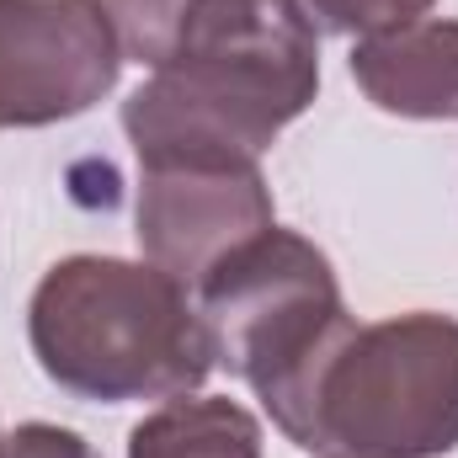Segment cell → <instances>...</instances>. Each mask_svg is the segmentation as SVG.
Returning <instances> with one entry per match:
<instances>
[{
	"instance_id": "cell-1",
	"label": "cell",
	"mask_w": 458,
	"mask_h": 458,
	"mask_svg": "<svg viewBox=\"0 0 458 458\" xmlns=\"http://www.w3.org/2000/svg\"><path fill=\"white\" fill-rule=\"evenodd\" d=\"M320 38L299 0H187L155 81L123 102L144 160H261L315 107Z\"/></svg>"
},
{
	"instance_id": "cell-2",
	"label": "cell",
	"mask_w": 458,
	"mask_h": 458,
	"mask_svg": "<svg viewBox=\"0 0 458 458\" xmlns=\"http://www.w3.org/2000/svg\"><path fill=\"white\" fill-rule=\"evenodd\" d=\"M27 342L75 400H182L219 368L198 299L149 261L64 256L27 304Z\"/></svg>"
},
{
	"instance_id": "cell-3",
	"label": "cell",
	"mask_w": 458,
	"mask_h": 458,
	"mask_svg": "<svg viewBox=\"0 0 458 458\" xmlns=\"http://www.w3.org/2000/svg\"><path fill=\"white\" fill-rule=\"evenodd\" d=\"M192 299L214 336V362L250 384L261 411L293 443L315 373L352 331L331 256L272 225L229 250Z\"/></svg>"
},
{
	"instance_id": "cell-4",
	"label": "cell",
	"mask_w": 458,
	"mask_h": 458,
	"mask_svg": "<svg viewBox=\"0 0 458 458\" xmlns=\"http://www.w3.org/2000/svg\"><path fill=\"white\" fill-rule=\"evenodd\" d=\"M293 448L320 458H443L458 448V320L437 310L352 326L310 384Z\"/></svg>"
},
{
	"instance_id": "cell-5",
	"label": "cell",
	"mask_w": 458,
	"mask_h": 458,
	"mask_svg": "<svg viewBox=\"0 0 458 458\" xmlns=\"http://www.w3.org/2000/svg\"><path fill=\"white\" fill-rule=\"evenodd\" d=\"M123 48L102 0H0V128H48L113 97Z\"/></svg>"
},
{
	"instance_id": "cell-6",
	"label": "cell",
	"mask_w": 458,
	"mask_h": 458,
	"mask_svg": "<svg viewBox=\"0 0 458 458\" xmlns=\"http://www.w3.org/2000/svg\"><path fill=\"white\" fill-rule=\"evenodd\" d=\"M277 225L272 187L256 160H144L133 234L149 267L187 293L261 229Z\"/></svg>"
},
{
	"instance_id": "cell-7",
	"label": "cell",
	"mask_w": 458,
	"mask_h": 458,
	"mask_svg": "<svg viewBox=\"0 0 458 458\" xmlns=\"http://www.w3.org/2000/svg\"><path fill=\"white\" fill-rule=\"evenodd\" d=\"M352 81L389 117L458 123V21L421 16L352 43Z\"/></svg>"
},
{
	"instance_id": "cell-8",
	"label": "cell",
	"mask_w": 458,
	"mask_h": 458,
	"mask_svg": "<svg viewBox=\"0 0 458 458\" xmlns=\"http://www.w3.org/2000/svg\"><path fill=\"white\" fill-rule=\"evenodd\" d=\"M128 458H261V427L240 400L182 394L128 432Z\"/></svg>"
},
{
	"instance_id": "cell-9",
	"label": "cell",
	"mask_w": 458,
	"mask_h": 458,
	"mask_svg": "<svg viewBox=\"0 0 458 458\" xmlns=\"http://www.w3.org/2000/svg\"><path fill=\"white\" fill-rule=\"evenodd\" d=\"M310 11L315 27L336 32V38H373L405 21H421L437 0H299Z\"/></svg>"
},
{
	"instance_id": "cell-10",
	"label": "cell",
	"mask_w": 458,
	"mask_h": 458,
	"mask_svg": "<svg viewBox=\"0 0 458 458\" xmlns=\"http://www.w3.org/2000/svg\"><path fill=\"white\" fill-rule=\"evenodd\" d=\"M0 458H97V448L54 421H21L16 432L0 437Z\"/></svg>"
}]
</instances>
